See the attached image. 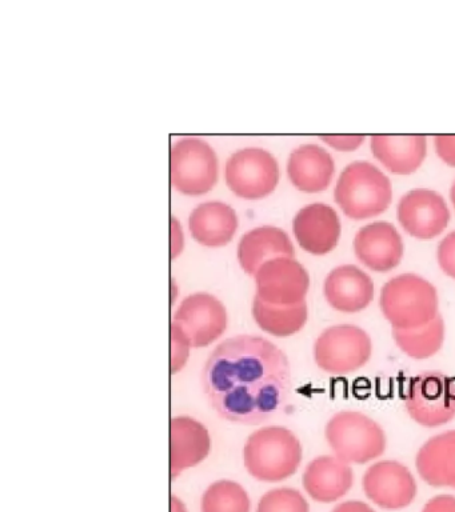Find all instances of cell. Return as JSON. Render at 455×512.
I'll return each mask as SVG.
<instances>
[{
  "label": "cell",
  "mask_w": 455,
  "mask_h": 512,
  "mask_svg": "<svg viewBox=\"0 0 455 512\" xmlns=\"http://www.w3.org/2000/svg\"><path fill=\"white\" fill-rule=\"evenodd\" d=\"M202 388L219 418L257 426L273 418L289 398V358L262 336H234L206 360Z\"/></svg>",
  "instance_id": "cell-1"
},
{
  "label": "cell",
  "mask_w": 455,
  "mask_h": 512,
  "mask_svg": "<svg viewBox=\"0 0 455 512\" xmlns=\"http://www.w3.org/2000/svg\"><path fill=\"white\" fill-rule=\"evenodd\" d=\"M302 444L286 427H263L247 439L243 459L246 470L259 482L289 479L301 466Z\"/></svg>",
  "instance_id": "cell-2"
},
{
  "label": "cell",
  "mask_w": 455,
  "mask_h": 512,
  "mask_svg": "<svg viewBox=\"0 0 455 512\" xmlns=\"http://www.w3.org/2000/svg\"><path fill=\"white\" fill-rule=\"evenodd\" d=\"M379 307L393 330H415L439 315L438 292L422 276H395L382 287Z\"/></svg>",
  "instance_id": "cell-3"
},
{
  "label": "cell",
  "mask_w": 455,
  "mask_h": 512,
  "mask_svg": "<svg viewBox=\"0 0 455 512\" xmlns=\"http://www.w3.org/2000/svg\"><path fill=\"white\" fill-rule=\"evenodd\" d=\"M334 198L349 218H373L390 206L393 188L389 178L374 164L354 162L339 176Z\"/></svg>",
  "instance_id": "cell-4"
},
{
  "label": "cell",
  "mask_w": 455,
  "mask_h": 512,
  "mask_svg": "<svg viewBox=\"0 0 455 512\" xmlns=\"http://www.w3.org/2000/svg\"><path fill=\"white\" fill-rule=\"evenodd\" d=\"M325 436L334 456L347 464H366L386 451L387 439L381 424L358 411L331 416Z\"/></svg>",
  "instance_id": "cell-5"
},
{
  "label": "cell",
  "mask_w": 455,
  "mask_h": 512,
  "mask_svg": "<svg viewBox=\"0 0 455 512\" xmlns=\"http://www.w3.org/2000/svg\"><path fill=\"white\" fill-rule=\"evenodd\" d=\"M403 402L419 426H445L455 418V378L441 371H423L410 379Z\"/></svg>",
  "instance_id": "cell-6"
},
{
  "label": "cell",
  "mask_w": 455,
  "mask_h": 512,
  "mask_svg": "<svg viewBox=\"0 0 455 512\" xmlns=\"http://www.w3.org/2000/svg\"><path fill=\"white\" fill-rule=\"evenodd\" d=\"M371 354L370 335L353 324L326 328L314 343L315 364L331 375H347L361 370L370 362Z\"/></svg>",
  "instance_id": "cell-7"
},
{
  "label": "cell",
  "mask_w": 455,
  "mask_h": 512,
  "mask_svg": "<svg viewBox=\"0 0 455 512\" xmlns=\"http://www.w3.org/2000/svg\"><path fill=\"white\" fill-rule=\"evenodd\" d=\"M218 180V158L205 140L179 139L171 150V182L183 195H205Z\"/></svg>",
  "instance_id": "cell-8"
},
{
  "label": "cell",
  "mask_w": 455,
  "mask_h": 512,
  "mask_svg": "<svg viewBox=\"0 0 455 512\" xmlns=\"http://www.w3.org/2000/svg\"><path fill=\"white\" fill-rule=\"evenodd\" d=\"M225 179L227 186L239 198H266L278 186L277 159L263 148H243L227 160Z\"/></svg>",
  "instance_id": "cell-9"
},
{
  "label": "cell",
  "mask_w": 455,
  "mask_h": 512,
  "mask_svg": "<svg viewBox=\"0 0 455 512\" xmlns=\"http://www.w3.org/2000/svg\"><path fill=\"white\" fill-rule=\"evenodd\" d=\"M257 295L274 306H294L306 302L310 276L306 268L294 258L282 256L263 264L255 274Z\"/></svg>",
  "instance_id": "cell-10"
},
{
  "label": "cell",
  "mask_w": 455,
  "mask_h": 512,
  "mask_svg": "<svg viewBox=\"0 0 455 512\" xmlns=\"http://www.w3.org/2000/svg\"><path fill=\"white\" fill-rule=\"evenodd\" d=\"M173 326L183 332L191 347L210 346L226 331V308L213 295L203 292L189 295L175 312Z\"/></svg>",
  "instance_id": "cell-11"
},
{
  "label": "cell",
  "mask_w": 455,
  "mask_h": 512,
  "mask_svg": "<svg viewBox=\"0 0 455 512\" xmlns=\"http://www.w3.org/2000/svg\"><path fill=\"white\" fill-rule=\"evenodd\" d=\"M362 486L371 502L390 511L409 507L418 491L409 468L397 460H381L367 468Z\"/></svg>",
  "instance_id": "cell-12"
},
{
  "label": "cell",
  "mask_w": 455,
  "mask_h": 512,
  "mask_svg": "<svg viewBox=\"0 0 455 512\" xmlns=\"http://www.w3.org/2000/svg\"><path fill=\"white\" fill-rule=\"evenodd\" d=\"M398 220L411 236L427 240L442 234L449 223L450 212L441 195L419 188L407 192L399 202Z\"/></svg>",
  "instance_id": "cell-13"
},
{
  "label": "cell",
  "mask_w": 455,
  "mask_h": 512,
  "mask_svg": "<svg viewBox=\"0 0 455 512\" xmlns=\"http://www.w3.org/2000/svg\"><path fill=\"white\" fill-rule=\"evenodd\" d=\"M293 231L303 250L322 256L338 246L341 220L334 208L323 203H313L295 215Z\"/></svg>",
  "instance_id": "cell-14"
},
{
  "label": "cell",
  "mask_w": 455,
  "mask_h": 512,
  "mask_svg": "<svg viewBox=\"0 0 455 512\" xmlns=\"http://www.w3.org/2000/svg\"><path fill=\"white\" fill-rule=\"evenodd\" d=\"M354 252L359 262L370 270L389 272L401 263L403 242L393 224L375 222L357 232Z\"/></svg>",
  "instance_id": "cell-15"
},
{
  "label": "cell",
  "mask_w": 455,
  "mask_h": 512,
  "mask_svg": "<svg viewBox=\"0 0 455 512\" xmlns=\"http://www.w3.org/2000/svg\"><path fill=\"white\" fill-rule=\"evenodd\" d=\"M374 292L373 280L353 264L334 268L323 283L326 302L343 314L366 310L373 302Z\"/></svg>",
  "instance_id": "cell-16"
},
{
  "label": "cell",
  "mask_w": 455,
  "mask_h": 512,
  "mask_svg": "<svg viewBox=\"0 0 455 512\" xmlns=\"http://www.w3.org/2000/svg\"><path fill=\"white\" fill-rule=\"evenodd\" d=\"M354 483L350 464L337 456L323 455L307 464L302 476L303 488L318 503H334L347 495Z\"/></svg>",
  "instance_id": "cell-17"
},
{
  "label": "cell",
  "mask_w": 455,
  "mask_h": 512,
  "mask_svg": "<svg viewBox=\"0 0 455 512\" xmlns=\"http://www.w3.org/2000/svg\"><path fill=\"white\" fill-rule=\"evenodd\" d=\"M171 478L175 479L187 468L195 467L209 455V431L190 416H177L171 420Z\"/></svg>",
  "instance_id": "cell-18"
},
{
  "label": "cell",
  "mask_w": 455,
  "mask_h": 512,
  "mask_svg": "<svg viewBox=\"0 0 455 512\" xmlns=\"http://www.w3.org/2000/svg\"><path fill=\"white\" fill-rule=\"evenodd\" d=\"M294 258V246L281 228L263 226L242 236L238 244V260L246 274H257L259 268L271 259Z\"/></svg>",
  "instance_id": "cell-19"
},
{
  "label": "cell",
  "mask_w": 455,
  "mask_h": 512,
  "mask_svg": "<svg viewBox=\"0 0 455 512\" xmlns=\"http://www.w3.org/2000/svg\"><path fill=\"white\" fill-rule=\"evenodd\" d=\"M334 160L325 148L305 144L291 152L287 174L299 191L321 192L326 190L334 176Z\"/></svg>",
  "instance_id": "cell-20"
},
{
  "label": "cell",
  "mask_w": 455,
  "mask_h": 512,
  "mask_svg": "<svg viewBox=\"0 0 455 512\" xmlns=\"http://www.w3.org/2000/svg\"><path fill=\"white\" fill-rule=\"evenodd\" d=\"M415 466L429 486L455 488V430L427 440L419 448Z\"/></svg>",
  "instance_id": "cell-21"
},
{
  "label": "cell",
  "mask_w": 455,
  "mask_h": 512,
  "mask_svg": "<svg viewBox=\"0 0 455 512\" xmlns=\"http://www.w3.org/2000/svg\"><path fill=\"white\" fill-rule=\"evenodd\" d=\"M189 228L202 246L223 247L238 230L237 212L223 202H206L191 212Z\"/></svg>",
  "instance_id": "cell-22"
},
{
  "label": "cell",
  "mask_w": 455,
  "mask_h": 512,
  "mask_svg": "<svg viewBox=\"0 0 455 512\" xmlns=\"http://www.w3.org/2000/svg\"><path fill=\"white\" fill-rule=\"evenodd\" d=\"M371 151L393 174L409 175L417 171L427 151L425 136H385L371 138Z\"/></svg>",
  "instance_id": "cell-23"
},
{
  "label": "cell",
  "mask_w": 455,
  "mask_h": 512,
  "mask_svg": "<svg viewBox=\"0 0 455 512\" xmlns=\"http://www.w3.org/2000/svg\"><path fill=\"white\" fill-rule=\"evenodd\" d=\"M251 312L259 328L277 338L298 334L309 319L306 302L294 304V306H274V304L263 302L258 296L254 298Z\"/></svg>",
  "instance_id": "cell-24"
},
{
  "label": "cell",
  "mask_w": 455,
  "mask_h": 512,
  "mask_svg": "<svg viewBox=\"0 0 455 512\" xmlns=\"http://www.w3.org/2000/svg\"><path fill=\"white\" fill-rule=\"evenodd\" d=\"M445 320L439 314L429 324L415 330H393L399 350L411 359L423 360L437 355L445 342Z\"/></svg>",
  "instance_id": "cell-25"
},
{
  "label": "cell",
  "mask_w": 455,
  "mask_h": 512,
  "mask_svg": "<svg viewBox=\"0 0 455 512\" xmlns=\"http://www.w3.org/2000/svg\"><path fill=\"white\" fill-rule=\"evenodd\" d=\"M250 498L241 484L219 480L202 496V512H250Z\"/></svg>",
  "instance_id": "cell-26"
},
{
  "label": "cell",
  "mask_w": 455,
  "mask_h": 512,
  "mask_svg": "<svg viewBox=\"0 0 455 512\" xmlns=\"http://www.w3.org/2000/svg\"><path fill=\"white\" fill-rule=\"evenodd\" d=\"M257 512H310L305 496L294 488H275L259 500Z\"/></svg>",
  "instance_id": "cell-27"
},
{
  "label": "cell",
  "mask_w": 455,
  "mask_h": 512,
  "mask_svg": "<svg viewBox=\"0 0 455 512\" xmlns=\"http://www.w3.org/2000/svg\"><path fill=\"white\" fill-rule=\"evenodd\" d=\"M191 344L179 328L171 324V372L177 374L189 359Z\"/></svg>",
  "instance_id": "cell-28"
},
{
  "label": "cell",
  "mask_w": 455,
  "mask_h": 512,
  "mask_svg": "<svg viewBox=\"0 0 455 512\" xmlns=\"http://www.w3.org/2000/svg\"><path fill=\"white\" fill-rule=\"evenodd\" d=\"M437 258L439 267L447 276L455 279V231L439 243Z\"/></svg>",
  "instance_id": "cell-29"
},
{
  "label": "cell",
  "mask_w": 455,
  "mask_h": 512,
  "mask_svg": "<svg viewBox=\"0 0 455 512\" xmlns=\"http://www.w3.org/2000/svg\"><path fill=\"white\" fill-rule=\"evenodd\" d=\"M321 139L338 151H354L365 142L362 135H322Z\"/></svg>",
  "instance_id": "cell-30"
},
{
  "label": "cell",
  "mask_w": 455,
  "mask_h": 512,
  "mask_svg": "<svg viewBox=\"0 0 455 512\" xmlns=\"http://www.w3.org/2000/svg\"><path fill=\"white\" fill-rule=\"evenodd\" d=\"M435 148L443 162L455 167V135L435 136Z\"/></svg>",
  "instance_id": "cell-31"
},
{
  "label": "cell",
  "mask_w": 455,
  "mask_h": 512,
  "mask_svg": "<svg viewBox=\"0 0 455 512\" xmlns=\"http://www.w3.org/2000/svg\"><path fill=\"white\" fill-rule=\"evenodd\" d=\"M422 512H455V496L438 495L425 504Z\"/></svg>",
  "instance_id": "cell-32"
},
{
  "label": "cell",
  "mask_w": 455,
  "mask_h": 512,
  "mask_svg": "<svg viewBox=\"0 0 455 512\" xmlns=\"http://www.w3.org/2000/svg\"><path fill=\"white\" fill-rule=\"evenodd\" d=\"M331 512H375L369 504L361 502V500H349L334 507Z\"/></svg>",
  "instance_id": "cell-33"
},
{
  "label": "cell",
  "mask_w": 455,
  "mask_h": 512,
  "mask_svg": "<svg viewBox=\"0 0 455 512\" xmlns=\"http://www.w3.org/2000/svg\"><path fill=\"white\" fill-rule=\"evenodd\" d=\"M171 512H187L185 508V504L181 502L178 498H171Z\"/></svg>",
  "instance_id": "cell-34"
},
{
  "label": "cell",
  "mask_w": 455,
  "mask_h": 512,
  "mask_svg": "<svg viewBox=\"0 0 455 512\" xmlns=\"http://www.w3.org/2000/svg\"><path fill=\"white\" fill-rule=\"evenodd\" d=\"M450 198H451V202H453L454 208H455V182L453 184V187H451Z\"/></svg>",
  "instance_id": "cell-35"
}]
</instances>
